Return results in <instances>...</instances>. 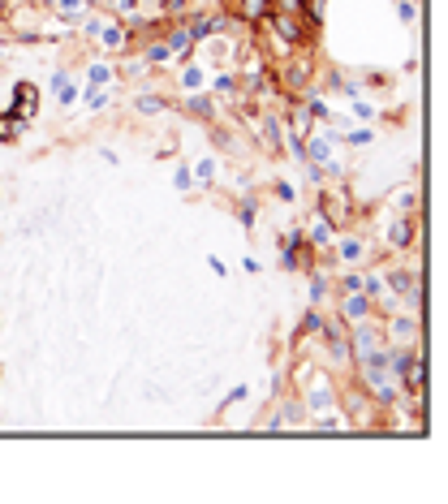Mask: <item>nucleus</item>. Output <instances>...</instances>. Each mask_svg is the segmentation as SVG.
Returning <instances> with one entry per match:
<instances>
[{"instance_id": "nucleus-1", "label": "nucleus", "mask_w": 448, "mask_h": 504, "mask_svg": "<svg viewBox=\"0 0 448 504\" xmlns=\"http://www.w3.org/2000/svg\"><path fill=\"white\" fill-rule=\"evenodd\" d=\"M267 13H271V0H246V5H241V18H246V22H259Z\"/></svg>"}, {"instance_id": "nucleus-2", "label": "nucleus", "mask_w": 448, "mask_h": 504, "mask_svg": "<svg viewBox=\"0 0 448 504\" xmlns=\"http://www.w3.org/2000/svg\"><path fill=\"white\" fill-rule=\"evenodd\" d=\"M18 95H22V108L30 112V108H34V91H30V86H18Z\"/></svg>"}]
</instances>
